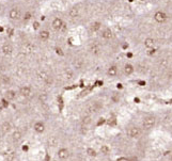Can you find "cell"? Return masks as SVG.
Returning <instances> with one entry per match:
<instances>
[{"label": "cell", "instance_id": "6da1fadb", "mask_svg": "<svg viewBox=\"0 0 172 161\" xmlns=\"http://www.w3.org/2000/svg\"><path fill=\"white\" fill-rule=\"evenodd\" d=\"M9 18L11 20H19L21 18V10L18 7H12L9 11Z\"/></svg>", "mask_w": 172, "mask_h": 161}, {"label": "cell", "instance_id": "7a4b0ae2", "mask_svg": "<svg viewBox=\"0 0 172 161\" xmlns=\"http://www.w3.org/2000/svg\"><path fill=\"white\" fill-rule=\"evenodd\" d=\"M154 19H155V21L158 23V24H164V23L167 21L168 15L165 11L159 10V11H156L155 14H154Z\"/></svg>", "mask_w": 172, "mask_h": 161}, {"label": "cell", "instance_id": "3957f363", "mask_svg": "<svg viewBox=\"0 0 172 161\" xmlns=\"http://www.w3.org/2000/svg\"><path fill=\"white\" fill-rule=\"evenodd\" d=\"M155 122H156V119H155L154 116H146L142 122V127L146 130L151 129V128L154 127V125H155Z\"/></svg>", "mask_w": 172, "mask_h": 161}, {"label": "cell", "instance_id": "277c9868", "mask_svg": "<svg viewBox=\"0 0 172 161\" xmlns=\"http://www.w3.org/2000/svg\"><path fill=\"white\" fill-rule=\"evenodd\" d=\"M127 135H128V137L132 138V139H137V138L140 137L141 135V130L139 127L137 126H132L130 127L128 129H127Z\"/></svg>", "mask_w": 172, "mask_h": 161}, {"label": "cell", "instance_id": "5b68a950", "mask_svg": "<svg viewBox=\"0 0 172 161\" xmlns=\"http://www.w3.org/2000/svg\"><path fill=\"white\" fill-rule=\"evenodd\" d=\"M19 95L21 97L25 98H29L32 95V89L29 85H23V87L19 89Z\"/></svg>", "mask_w": 172, "mask_h": 161}, {"label": "cell", "instance_id": "8992f818", "mask_svg": "<svg viewBox=\"0 0 172 161\" xmlns=\"http://www.w3.org/2000/svg\"><path fill=\"white\" fill-rule=\"evenodd\" d=\"M57 156H58L59 160H61V161L66 160V159H67V158L70 157V152H69V149H67V148H65V147L59 148V151L57 152Z\"/></svg>", "mask_w": 172, "mask_h": 161}, {"label": "cell", "instance_id": "52a82bcc", "mask_svg": "<svg viewBox=\"0 0 172 161\" xmlns=\"http://www.w3.org/2000/svg\"><path fill=\"white\" fill-rule=\"evenodd\" d=\"M1 51L4 55H11L13 53V46L10 43H4L2 46H1Z\"/></svg>", "mask_w": 172, "mask_h": 161}, {"label": "cell", "instance_id": "ba28073f", "mask_svg": "<svg viewBox=\"0 0 172 161\" xmlns=\"http://www.w3.org/2000/svg\"><path fill=\"white\" fill-rule=\"evenodd\" d=\"M45 124H44V122L42 121H37L34 123L33 125V130H34L37 133H43V132L45 131Z\"/></svg>", "mask_w": 172, "mask_h": 161}, {"label": "cell", "instance_id": "9c48e42d", "mask_svg": "<svg viewBox=\"0 0 172 161\" xmlns=\"http://www.w3.org/2000/svg\"><path fill=\"white\" fill-rule=\"evenodd\" d=\"M63 24H64L63 19L60 18V17H56V18L53 20V23H51V26H53V28L56 30V31H60L61 27L63 26Z\"/></svg>", "mask_w": 172, "mask_h": 161}, {"label": "cell", "instance_id": "30bf717a", "mask_svg": "<svg viewBox=\"0 0 172 161\" xmlns=\"http://www.w3.org/2000/svg\"><path fill=\"white\" fill-rule=\"evenodd\" d=\"M89 52L92 55H101V47L97 44H91L89 47Z\"/></svg>", "mask_w": 172, "mask_h": 161}, {"label": "cell", "instance_id": "8fae6325", "mask_svg": "<svg viewBox=\"0 0 172 161\" xmlns=\"http://www.w3.org/2000/svg\"><path fill=\"white\" fill-rule=\"evenodd\" d=\"M101 35H102V37H103L104 40L109 41V40H111L112 37H113V32L109 29V28H106V29H104L103 31H102Z\"/></svg>", "mask_w": 172, "mask_h": 161}, {"label": "cell", "instance_id": "7c38bea8", "mask_svg": "<svg viewBox=\"0 0 172 161\" xmlns=\"http://www.w3.org/2000/svg\"><path fill=\"white\" fill-rule=\"evenodd\" d=\"M16 92L14 90H8L4 93V99L8 101H13L16 98Z\"/></svg>", "mask_w": 172, "mask_h": 161}, {"label": "cell", "instance_id": "4fadbf2b", "mask_svg": "<svg viewBox=\"0 0 172 161\" xmlns=\"http://www.w3.org/2000/svg\"><path fill=\"white\" fill-rule=\"evenodd\" d=\"M49 37H51V33H49L48 30H41L40 33H39V40L42 41V42L48 41Z\"/></svg>", "mask_w": 172, "mask_h": 161}, {"label": "cell", "instance_id": "5bb4252c", "mask_svg": "<svg viewBox=\"0 0 172 161\" xmlns=\"http://www.w3.org/2000/svg\"><path fill=\"white\" fill-rule=\"evenodd\" d=\"M21 139H23V132L20 130L17 129L15 131H13V133H12V140H13L14 143H18Z\"/></svg>", "mask_w": 172, "mask_h": 161}, {"label": "cell", "instance_id": "9a60e30c", "mask_svg": "<svg viewBox=\"0 0 172 161\" xmlns=\"http://www.w3.org/2000/svg\"><path fill=\"white\" fill-rule=\"evenodd\" d=\"M124 74L126 75V76H130V75L134 74V71H135V67H134V65L130 63H127L124 65Z\"/></svg>", "mask_w": 172, "mask_h": 161}, {"label": "cell", "instance_id": "2e32d148", "mask_svg": "<svg viewBox=\"0 0 172 161\" xmlns=\"http://www.w3.org/2000/svg\"><path fill=\"white\" fill-rule=\"evenodd\" d=\"M107 75H108L109 77H111V78L116 77V75H118V66L116 65H110L109 66L108 69H107Z\"/></svg>", "mask_w": 172, "mask_h": 161}, {"label": "cell", "instance_id": "e0dca14e", "mask_svg": "<svg viewBox=\"0 0 172 161\" xmlns=\"http://www.w3.org/2000/svg\"><path fill=\"white\" fill-rule=\"evenodd\" d=\"M102 108H103V105H102L100 101H94V103H93L92 105L90 106V111L91 112L96 113V112H98V111L101 110Z\"/></svg>", "mask_w": 172, "mask_h": 161}, {"label": "cell", "instance_id": "ac0fdd59", "mask_svg": "<svg viewBox=\"0 0 172 161\" xmlns=\"http://www.w3.org/2000/svg\"><path fill=\"white\" fill-rule=\"evenodd\" d=\"M69 15L71 18H77L79 16V9L77 7H73V8L70 9V12H69Z\"/></svg>", "mask_w": 172, "mask_h": 161}, {"label": "cell", "instance_id": "d6986e66", "mask_svg": "<svg viewBox=\"0 0 172 161\" xmlns=\"http://www.w3.org/2000/svg\"><path fill=\"white\" fill-rule=\"evenodd\" d=\"M1 132H2L3 135H5V133H8L9 131L11 130V128H12V125H11L10 122H4L2 125H1Z\"/></svg>", "mask_w": 172, "mask_h": 161}, {"label": "cell", "instance_id": "ffe728a7", "mask_svg": "<svg viewBox=\"0 0 172 161\" xmlns=\"http://www.w3.org/2000/svg\"><path fill=\"white\" fill-rule=\"evenodd\" d=\"M23 50H24V52H26V53L32 52V51L34 50V45H33L32 43H30V42L26 43V44L23 46Z\"/></svg>", "mask_w": 172, "mask_h": 161}, {"label": "cell", "instance_id": "44dd1931", "mask_svg": "<svg viewBox=\"0 0 172 161\" xmlns=\"http://www.w3.org/2000/svg\"><path fill=\"white\" fill-rule=\"evenodd\" d=\"M0 81H1V85H11V77L9 75H1L0 76Z\"/></svg>", "mask_w": 172, "mask_h": 161}, {"label": "cell", "instance_id": "7402d4cb", "mask_svg": "<svg viewBox=\"0 0 172 161\" xmlns=\"http://www.w3.org/2000/svg\"><path fill=\"white\" fill-rule=\"evenodd\" d=\"M101 29H102V23H100V21H94L90 26V30L92 32H98Z\"/></svg>", "mask_w": 172, "mask_h": 161}, {"label": "cell", "instance_id": "603a6c76", "mask_svg": "<svg viewBox=\"0 0 172 161\" xmlns=\"http://www.w3.org/2000/svg\"><path fill=\"white\" fill-rule=\"evenodd\" d=\"M154 45H155V41H154L152 37H148V39L144 40V46H146V48H148V49H152V48L154 47Z\"/></svg>", "mask_w": 172, "mask_h": 161}, {"label": "cell", "instance_id": "cb8c5ba5", "mask_svg": "<svg viewBox=\"0 0 172 161\" xmlns=\"http://www.w3.org/2000/svg\"><path fill=\"white\" fill-rule=\"evenodd\" d=\"M58 138L57 137H51V138H48V140H47V144L48 146H51V147H55V146L58 145Z\"/></svg>", "mask_w": 172, "mask_h": 161}, {"label": "cell", "instance_id": "d4e9b609", "mask_svg": "<svg viewBox=\"0 0 172 161\" xmlns=\"http://www.w3.org/2000/svg\"><path fill=\"white\" fill-rule=\"evenodd\" d=\"M48 76H49V75H48L45 71H40L37 73V78H39V80H41V81H43V82L47 79Z\"/></svg>", "mask_w": 172, "mask_h": 161}, {"label": "cell", "instance_id": "484cf974", "mask_svg": "<svg viewBox=\"0 0 172 161\" xmlns=\"http://www.w3.org/2000/svg\"><path fill=\"white\" fill-rule=\"evenodd\" d=\"M73 65H74V68L75 69H81L82 66H83V61L80 60V59H76V60L74 61Z\"/></svg>", "mask_w": 172, "mask_h": 161}, {"label": "cell", "instance_id": "4316f807", "mask_svg": "<svg viewBox=\"0 0 172 161\" xmlns=\"http://www.w3.org/2000/svg\"><path fill=\"white\" fill-rule=\"evenodd\" d=\"M86 153H87L88 156H90V157H95L96 155H97V154H96V151L92 147H88Z\"/></svg>", "mask_w": 172, "mask_h": 161}, {"label": "cell", "instance_id": "83f0119b", "mask_svg": "<svg viewBox=\"0 0 172 161\" xmlns=\"http://www.w3.org/2000/svg\"><path fill=\"white\" fill-rule=\"evenodd\" d=\"M90 123H91V116L90 115H86L85 117L82 119V126L87 127Z\"/></svg>", "mask_w": 172, "mask_h": 161}, {"label": "cell", "instance_id": "f1b7e54d", "mask_svg": "<svg viewBox=\"0 0 172 161\" xmlns=\"http://www.w3.org/2000/svg\"><path fill=\"white\" fill-rule=\"evenodd\" d=\"M47 99H48V96L46 95L45 93H42V94H40V95H39V101H40V103H46Z\"/></svg>", "mask_w": 172, "mask_h": 161}, {"label": "cell", "instance_id": "f546056e", "mask_svg": "<svg viewBox=\"0 0 172 161\" xmlns=\"http://www.w3.org/2000/svg\"><path fill=\"white\" fill-rule=\"evenodd\" d=\"M101 153L103 154V155H108V154L110 153V148H109V146H107V145H102V147H101Z\"/></svg>", "mask_w": 172, "mask_h": 161}, {"label": "cell", "instance_id": "4dcf8cb0", "mask_svg": "<svg viewBox=\"0 0 172 161\" xmlns=\"http://www.w3.org/2000/svg\"><path fill=\"white\" fill-rule=\"evenodd\" d=\"M14 159H15V155H14V153H9L7 156H5V160L7 161H14Z\"/></svg>", "mask_w": 172, "mask_h": 161}, {"label": "cell", "instance_id": "1f68e13d", "mask_svg": "<svg viewBox=\"0 0 172 161\" xmlns=\"http://www.w3.org/2000/svg\"><path fill=\"white\" fill-rule=\"evenodd\" d=\"M31 17H32V14L30 13V12H27V13L24 15V17H23V19H24V21H28L31 19Z\"/></svg>", "mask_w": 172, "mask_h": 161}, {"label": "cell", "instance_id": "d6a6232c", "mask_svg": "<svg viewBox=\"0 0 172 161\" xmlns=\"http://www.w3.org/2000/svg\"><path fill=\"white\" fill-rule=\"evenodd\" d=\"M66 78H67V79H72V78H73V71H66Z\"/></svg>", "mask_w": 172, "mask_h": 161}, {"label": "cell", "instance_id": "836d02e7", "mask_svg": "<svg viewBox=\"0 0 172 161\" xmlns=\"http://www.w3.org/2000/svg\"><path fill=\"white\" fill-rule=\"evenodd\" d=\"M33 28H34L35 30L39 29V28H40V23H39V21H34V23H33Z\"/></svg>", "mask_w": 172, "mask_h": 161}, {"label": "cell", "instance_id": "e575fe53", "mask_svg": "<svg viewBox=\"0 0 172 161\" xmlns=\"http://www.w3.org/2000/svg\"><path fill=\"white\" fill-rule=\"evenodd\" d=\"M112 101H113V103H118L120 101V97L119 96H112Z\"/></svg>", "mask_w": 172, "mask_h": 161}, {"label": "cell", "instance_id": "d590c367", "mask_svg": "<svg viewBox=\"0 0 172 161\" xmlns=\"http://www.w3.org/2000/svg\"><path fill=\"white\" fill-rule=\"evenodd\" d=\"M56 50H57V53H58V55H63V52H62V50H61L60 48H56Z\"/></svg>", "mask_w": 172, "mask_h": 161}, {"label": "cell", "instance_id": "8d00e7d4", "mask_svg": "<svg viewBox=\"0 0 172 161\" xmlns=\"http://www.w3.org/2000/svg\"><path fill=\"white\" fill-rule=\"evenodd\" d=\"M128 161H138V158L137 157H132V158L128 159Z\"/></svg>", "mask_w": 172, "mask_h": 161}, {"label": "cell", "instance_id": "74e56055", "mask_svg": "<svg viewBox=\"0 0 172 161\" xmlns=\"http://www.w3.org/2000/svg\"><path fill=\"white\" fill-rule=\"evenodd\" d=\"M3 109H4V107L2 106V103H0V113H1V112H2V110H3Z\"/></svg>", "mask_w": 172, "mask_h": 161}, {"label": "cell", "instance_id": "f35d334b", "mask_svg": "<svg viewBox=\"0 0 172 161\" xmlns=\"http://www.w3.org/2000/svg\"><path fill=\"white\" fill-rule=\"evenodd\" d=\"M2 87V85H1V81H0V87Z\"/></svg>", "mask_w": 172, "mask_h": 161}, {"label": "cell", "instance_id": "ab89813d", "mask_svg": "<svg viewBox=\"0 0 172 161\" xmlns=\"http://www.w3.org/2000/svg\"><path fill=\"white\" fill-rule=\"evenodd\" d=\"M171 161H172V156H171Z\"/></svg>", "mask_w": 172, "mask_h": 161}, {"label": "cell", "instance_id": "60d3db41", "mask_svg": "<svg viewBox=\"0 0 172 161\" xmlns=\"http://www.w3.org/2000/svg\"><path fill=\"white\" fill-rule=\"evenodd\" d=\"M53 161H57V160H53Z\"/></svg>", "mask_w": 172, "mask_h": 161}, {"label": "cell", "instance_id": "b9f144b4", "mask_svg": "<svg viewBox=\"0 0 172 161\" xmlns=\"http://www.w3.org/2000/svg\"><path fill=\"white\" fill-rule=\"evenodd\" d=\"M0 142H1V141H0Z\"/></svg>", "mask_w": 172, "mask_h": 161}]
</instances>
